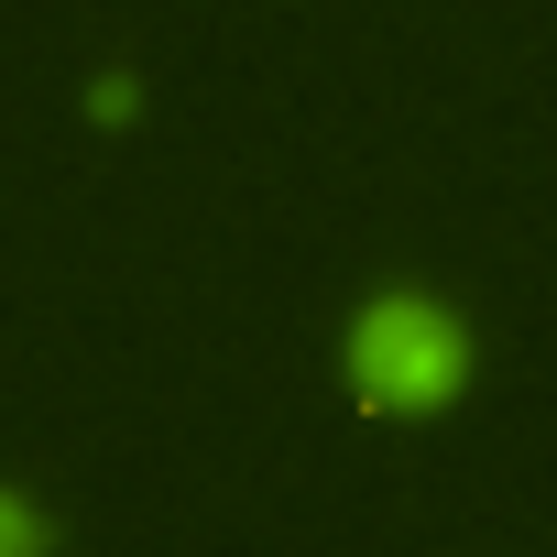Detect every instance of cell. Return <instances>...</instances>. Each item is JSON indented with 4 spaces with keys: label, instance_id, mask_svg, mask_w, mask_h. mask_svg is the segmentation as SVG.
<instances>
[{
    "label": "cell",
    "instance_id": "1",
    "mask_svg": "<svg viewBox=\"0 0 557 557\" xmlns=\"http://www.w3.org/2000/svg\"><path fill=\"white\" fill-rule=\"evenodd\" d=\"M459 372H470V339H459V318L426 307V296H383V307L350 329V394H361L372 416H426V405L459 394Z\"/></svg>",
    "mask_w": 557,
    "mask_h": 557
},
{
    "label": "cell",
    "instance_id": "2",
    "mask_svg": "<svg viewBox=\"0 0 557 557\" xmlns=\"http://www.w3.org/2000/svg\"><path fill=\"white\" fill-rule=\"evenodd\" d=\"M0 557H45V524H34V503H12V492H0Z\"/></svg>",
    "mask_w": 557,
    "mask_h": 557
}]
</instances>
